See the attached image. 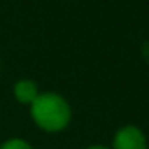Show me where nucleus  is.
I'll list each match as a JSON object with an SVG mask.
<instances>
[{
	"label": "nucleus",
	"mask_w": 149,
	"mask_h": 149,
	"mask_svg": "<svg viewBox=\"0 0 149 149\" xmlns=\"http://www.w3.org/2000/svg\"><path fill=\"white\" fill-rule=\"evenodd\" d=\"M14 97L21 104H31L38 97V87L31 80H19L14 85Z\"/></svg>",
	"instance_id": "7ed1b4c3"
},
{
	"label": "nucleus",
	"mask_w": 149,
	"mask_h": 149,
	"mask_svg": "<svg viewBox=\"0 0 149 149\" xmlns=\"http://www.w3.org/2000/svg\"><path fill=\"white\" fill-rule=\"evenodd\" d=\"M113 149H148V141L141 128L127 125L116 132L113 139Z\"/></svg>",
	"instance_id": "f03ea898"
},
{
	"label": "nucleus",
	"mask_w": 149,
	"mask_h": 149,
	"mask_svg": "<svg viewBox=\"0 0 149 149\" xmlns=\"http://www.w3.org/2000/svg\"><path fill=\"white\" fill-rule=\"evenodd\" d=\"M87 149H109V148H106V146H90Z\"/></svg>",
	"instance_id": "39448f33"
},
{
	"label": "nucleus",
	"mask_w": 149,
	"mask_h": 149,
	"mask_svg": "<svg viewBox=\"0 0 149 149\" xmlns=\"http://www.w3.org/2000/svg\"><path fill=\"white\" fill-rule=\"evenodd\" d=\"M31 118L45 132H61L71 120V108L64 97L45 92L31 102Z\"/></svg>",
	"instance_id": "f257e3e1"
},
{
	"label": "nucleus",
	"mask_w": 149,
	"mask_h": 149,
	"mask_svg": "<svg viewBox=\"0 0 149 149\" xmlns=\"http://www.w3.org/2000/svg\"><path fill=\"white\" fill-rule=\"evenodd\" d=\"M0 149H31V146L23 139H10V141H5L0 146Z\"/></svg>",
	"instance_id": "20e7f679"
}]
</instances>
